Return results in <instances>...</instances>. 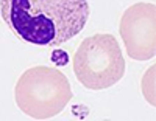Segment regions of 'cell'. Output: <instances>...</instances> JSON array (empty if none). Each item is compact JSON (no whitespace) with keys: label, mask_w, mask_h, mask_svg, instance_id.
I'll list each match as a JSON object with an SVG mask.
<instances>
[{"label":"cell","mask_w":156,"mask_h":121,"mask_svg":"<svg viewBox=\"0 0 156 121\" xmlns=\"http://www.w3.org/2000/svg\"><path fill=\"white\" fill-rule=\"evenodd\" d=\"M0 16L23 42L59 47L83 31L90 6L89 0H0Z\"/></svg>","instance_id":"obj_1"},{"label":"cell","mask_w":156,"mask_h":121,"mask_svg":"<svg viewBox=\"0 0 156 121\" xmlns=\"http://www.w3.org/2000/svg\"><path fill=\"white\" fill-rule=\"evenodd\" d=\"M73 72L89 90H105L125 75V59L112 34L97 33L86 37L73 55Z\"/></svg>","instance_id":"obj_3"},{"label":"cell","mask_w":156,"mask_h":121,"mask_svg":"<svg viewBox=\"0 0 156 121\" xmlns=\"http://www.w3.org/2000/svg\"><path fill=\"white\" fill-rule=\"evenodd\" d=\"M120 36L128 56L148 61L156 55V6L154 3H134L122 14Z\"/></svg>","instance_id":"obj_4"},{"label":"cell","mask_w":156,"mask_h":121,"mask_svg":"<svg viewBox=\"0 0 156 121\" xmlns=\"http://www.w3.org/2000/svg\"><path fill=\"white\" fill-rule=\"evenodd\" d=\"M17 107L34 119H48L62 112L72 99L67 76L53 67L37 65L25 70L14 87Z\"/></svg>","instance_id":"obj_2"}]
</instances>
